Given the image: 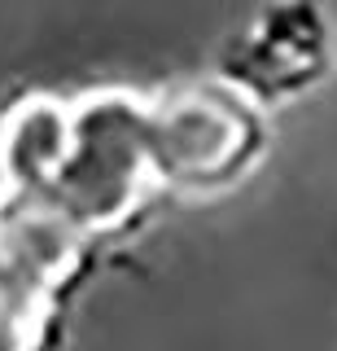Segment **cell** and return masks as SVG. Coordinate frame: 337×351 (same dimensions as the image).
<instances>
[{"mask_svg": "<svg viewBox=\"0 0 337 351\" xmlns=\"http://www.w3.org/2000/svg\"><path fill=\"white\" fill-rule=\"evenodd\" d=\"M324 66H329V36H324L320 14L311 5H285V9H271L237 44L224 75L245 84L250 93L276 101L285 93L315 84L324 75Z\"/></svg>", "mask_w": 337, "mask_h": 351, "instance_id": "cell-1", "label": "cell"}]
</instances>
